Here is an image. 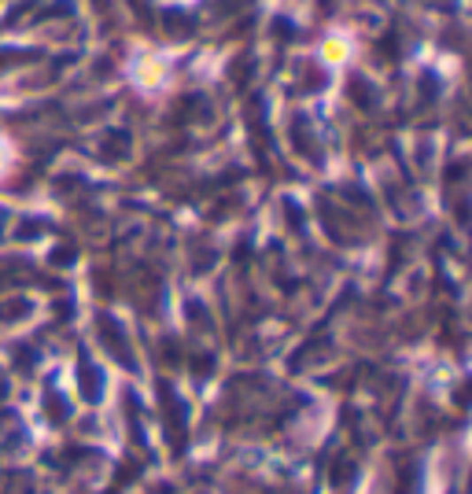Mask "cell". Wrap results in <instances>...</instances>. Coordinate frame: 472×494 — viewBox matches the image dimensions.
Masks as SVG:
<instances>
[{
  "label": "cell",
  "instance_id": "cell-1",
  "mask_svg": "<svg viewBox=\"0 0 472 494\" xmlns=\"http://www.w3.org/2000/svg\"><path fill=\"white\" fill-rule=\"evenodd\" d=\"M170 78H174V59H170V52H159V49L133 52V59H129V81L137 85L144 96L163 93V89L170 85Z\"/></svg>",
  "mask_w": 472,
  "mask_h": 494
},
{
  "label": "cell",
  "instance_id": "cell-2",
  "mask_svg": "<svg viewBox=\"0 0 472 494\" xmlns=\"http://www.w3.org/2000/svg\"><path fill=\"white\" fill-rule=\"evenodd\" d=\"M313 59H318L325 71H344L358 59V37L344 27L336 30H325V37L318 41V49H313Z\"/></svg>",
  "mask_w": 472,
  "mask_h": 494
},
{
  "label": "cell",
  "instance_id": "cell-3",
  "mask_svg": "<svg viewBox=\"0 0 472 494\" xmlns=\"http://www.w3.org/2000/svg\"><path fill=\"white\" fill-rule=\"evenodd\" d=\"M8 166H12V144H8V137H0V177L8 174Z\"/></svg>",
  "mask_w": 472,
  "mask_h": 494
}]
</instances>
